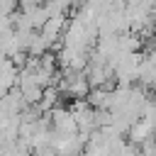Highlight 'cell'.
<instances>
[{
	"label": "cell",
	"mask_w": 156,
	"mask_h": 156,
	"mask_svg": "<svg viewBox=\"0 0 156 156\" xmlns=\"http://www.w3.org/2000/svg\"><path fill=\"white\" fill-rule=\"evenodd\" d=\"M154 93H156V90H154Z\"/></svg>",
	"instance_id": "cell-2"
},
{
	"label": "cell",
	"mask_w": 156,
	"mask_h": 156,
	"mask_svg": "<svg viewBox=\"0 0 156 156\" xmlns=\"http://www.w3.org/2000/svg\"><path fill=\"white\" fill-rule=\"evenodd\" d=\"M85 102L93 110H107L110 107V93L105 88H95V90H90V95L85 98Z\"/></svg>",
	"instance_id": "cell-1"
}]
</instances>
